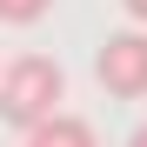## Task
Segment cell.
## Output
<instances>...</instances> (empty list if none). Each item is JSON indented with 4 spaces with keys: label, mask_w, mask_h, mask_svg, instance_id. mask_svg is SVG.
I'll return each instance as SVG.
<instances>
[{
    "label": "cell",
    "mask_w": 147,
    "mask_h": 147,
    "mask_svg": "<svg viewBox=\"0 0 147 147\" xmlns=\"http://www.w3.org/2000/svg\"><path fill=\"white\" fill-rule=\"evenodd\" d=\"M94 80H100L114 100H140L147 94V34L140 27H120L100 40V60H94Z\"/></svg>",
    "instance_id": "cell-2"
},
{
    "label": "cell",
    "mask_w": 147,
    "mask_h": 147,
    "mask_svg": "<svg viewBox=\"0 0 147 147\" xmlns=\"http://www.w3.org/2000/svg\"><path fill=\"white\" fill-rule=\"evenodd\" d=\"M60 94H67V80H60V67L47 54H27V60L0 67V120H7L13 134H34L40 120L60 107Z\"/></svg>",
    "instance_id": "cell-1"
},
{
    "label": "cell",
    "mask_w": 147,
    "mask_h": 147,
    "mask_svg": "<svg viewBox=\"0 0 147 147\" xmlns=\"http://www.w3.org/2000/svg\"><path fill=\"white\" fill-rule=\"evenodd\" d=\"M47 7L54 0H0V20L7 27H34V20H47Z\"/></svg>",
    "instance_id": "cell-4"
},
{
    "label": "cell",
    "mask_w": 147,
    "mask_h": 147,
    "mask_svg": "<svg viewBox=\"0 0 147 147\" xmlns=\"http://www.w3.org/2000/svg\"><path fill=\"white\" fill-rule=\"evenodd\" d=\"M134 147H147V127H134Z\"/></svg>",
    "instance_id": "cell-6"
},
{
    "label": "cell",
    "mask_w": 147,
    "mask_h": 147,
    "mask_svg": "<svg viewBox=\"0 0 147 147\" xmlns=\"http://www.w3.org/2000/svg\"><path fill=\"white\" fill-rule=\"evenodd\" d=\"M34 140H67V147H80V140H94V127H87V120H74V114H47L40 120V127H34Z\"/></svg>",
    "instance_id": "cell-3"
},
{
    "label": "cell",
    "mask_w": 147,
    "mask_h": 147,
    "mask_svg": "<svg viewBox=\"0 0 147 147\" xmlns=\"http://www.w3.org/2000/svg\"><path fill=\"white\" fill-rule=\"evenodd\" d=\"M120 7H127V13L140 20V27H147V0H120Z\"/></svg>",
    "instance_id": "cell-5"
},
{
    "label": "cell",
    "mask_w": 147,
    "mask_h": 147,
    "mask_svg": "<svg viewBox=\"0 0 147 147\" xmlns=\"http://www.w3.org/2000/svg\"><path fill=\"white\" fill-rule=\"evenodd\" d=\"M0 67H7V60H0Z\"/></svg>",
    "instance_id": "cell-7"
}]
</instances>
